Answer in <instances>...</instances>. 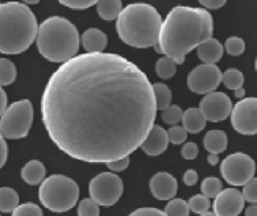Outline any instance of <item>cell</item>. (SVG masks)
Returning <instances> with one entry per match:
<instances>
[{"label":"cell","instance_id":"b9f144b4","mask_svg":"<svg viewBox=\"0 0 257 216\" xmlns=\"http://www.w3.org/2000/svg\"><path fill=\"white\" fill-rule=\"evenodd\" d=\"M225 0H199V4L204 6L206 8H210V10H218V8L225 6Z\"/></svg>","mask_w":257,"mask_h":216},{"label":"cell","instance_id":"60d3db41","mask_svg":"<svg viewBox=\"0 0 257 216\" xmlns=\"http://www.w3.org/2000/svg\"><path fill=\"white\" fill-rule=\"evenodd\" d=\"M183 182L187 186H194L198 182V173L194 169H189L183 174Z\"/></svg>","mask_w":257,"mask_h":216},{"label":"cell","instance_id":"7c38bea8","mask_svg":"<svg viewBox=\"0 0 257 216\" xmlns=\"http://www.w3.org/2000/svg\"><path fill=\"white\" fill-rule=\"evenodd\" d=\"M232 107V102L227 94L214 91L207 94L201 100L198 110L201 111L206 121L219 123L225 120L231 115Z\"/></svg>","mask_w":257,"mask_h":216},{"label":"cell","instance_id":"ac0fdd59","mask_svg":"<svg viewBox=\"0 0 257 216\" xmlns=\"http://www.w3.org/2000/svg\"><path fill=\"white\" fill-rule=\"evenodd\" d=\"M181 121L183 123V129L191 135H197L203 131L206 128V123H207L198 108H189V110L183 111Z\"/></svg>","mask_w":257,"mask_h":216},{"label":"cell","instance_id":"ee69618b","mask_svg":"<svg viewBox=\"0 0 257 216\" xmlns=\"http://www.w3.org/2000/svg\"><path fill=\"white\" fill-rule=\"evenodd\" d=\"M245 216H257V204L256 203H250L245 209Z\"/></svg>","mask_w":257,"mask_h":216},{"label":"cell","instance_id":"9c48e42d","mask_svg":"<svg viewBox=\"0 0 257 216\" xmlns=\"http://www.w3.org/2000/svg\"><path fill=\"white\" fill-rule=\"evenodd\" d=\"M256 163L245 153L236 152L225 157L220 163V173L225 182L232 186H244L254 175Z\"/></svg>","mask_w":257,"mask_h":216},{"label":"cell","instance_id":"7402d4cb","mask_svg":"<svg viewBox=\"0 0 257 216\" xmlns=\"http://www.w3.org/2000/svg\"><path fill=\"white\" fill-rule=\"evenodd\" d=\"M152 89H153V94H155L156 108L160 111L166 110L170 106L173 99L172 90L165 83H155V85H152Z\"/></svg>","mask_w":257,"mask_h":216},{"label":"cell","instance_id":"8992f818","mask_svg":"<svg viewBox=\"0 0 257 216\" xmlns=\"http://www.w3.org/2000/svg\"><path fill=\"white\" fill-rule=\"evenodd\" d=\"M39 198L41 204L52 212H67L77 204L79 186L66 175L53 174L41 182Z\"/></svg>","mask_w":257,"mask_h":216},{"label":"cell","instance_id":"5bb4252c","mask_svg":"<svg viewBox=\"0 0 257 216\" xmlns=\"http://www.w3.org/2000/svg\"><path fill=\"white\" fill-rule=\"evenodd\" d=\"M149 187L156 199L159 200H170L178 192V182L172 174L161 171L155 174L149 181Z\"/></svg>","mask_w":257,"mask_h":216},{"label":"cell","instance_id":"8d00e7d4","mask_svg":"<svg viewBox=\"0 0 257 216\" xmlns=\"http://www.w3.org/2000/svg\"><path fill=\"white\" fill-rule=\"evenodd\" d=\"M199 153V149H198V145L195 142H186L185 145L181 149V154L185 159H195Z\"/></svg>","mask_w":257,"mask_h":216},{"label":"cell","instance_id":"e0dca14e","mask_svg":"<svg viewBox=\"0 0 257 216\" xmlns=\"http://www.w3.org/2000/svg\"><path fill=\"white\" fill-rule=\"evenodd\" d=\"M223 52H224L223 45L214 37L208 39L197 48L198 57L206 65H215L218 61L222 60Z\"/></svg>","mask_w":257,"mask_h":216},{"label":"cell","instance_id":"f1b7e54d","mask_svg":"<svg viewBox=\"0 0 257 216\" xmlns=\"http://www.w3.org/2000/svg\"><path fill=\"white\" fill-rule=\"evenodd\" d=\"M189 204V209L193 211V212L198 213V215H201V213L207 212L208 209H210V199L206 198L204 195H194L191 196L190 200L187 202Z\"/></svg>","mask_w":257,"mask_h":216},{"label":"cell","instance_id":"ba28073f","mask_svg":"<svg viewBox=\"0 0 257 216\" xmlns=\"http://www.w3.org/2000/svg\"><path fill=\"white\" fill-rule=\"evenodd\" d=\"M123 181L121 178L115 173L98 174L90 181L88 184V192L90 198L98 205L103 207H111L121 198L123 195Z\"/></svg>","mask_w":257,"mask_h":216},{"label":"cell","instance_id":"5b68a950","mask_svg":"<svg viewBox=\"0 0 257 216\" xmlns=\"http://www.w3.org/2000/svg\"><path fill=\"white\" fill-rule=\"evenodd\" d=\"M36 43L44 58L54 64H65L77 56L79 33L70 20L52 16L39 25Z\"/></svg>","mask_w":257,"mask_h":216},{"label":"cell","instance_id":"7a4b0ae2","mask_svg":"<svg viewBox=\"0 0 257 216\" xmlns=\"http://www.w3.org/2000/svg\"><path fill=\"white\" fill-rule=\"evenodd\" d=\"M212 33L214 22L210 12L203 8L178 6L162 22L155 50L176 65H182L186 54L211 39Z\"/></svg>","mask_w":257,"mask_h":216},{"label":"cell","instance_id":"52a82bcc","mask_svg":"<svg viewBox=\"0 0 257 216\" xmlns=\"http://www.w3.org/2000/svg\"><path fill=\"white\" fill-rule=\"evenodd\" d=\"M33 123V106L31 100L12 103L0 116V135L8 140H19L28 136Z\"/></svg>","mask_w":257,"mask_h":216},{"label":"cell","instance_id":"4316f807","mask_svg":"<svg viewBox=\"0 0 257 216\" xmlns=\"http://www.w3.org/2000/svg\"><path fill=\"white\" fill-rule=\"evenodd\" d=\"M164 212L166 216H189L190 209L186 200L183 199H170V202L165 205Z\"/></svg>","mask_w":257,"mask_h":216},{"label":"cell","instance_id":"603a6c76","mask_svg":"<svg viewBox=\"0 0 257 216\" xmlns=\"http://www.w3.org/2000/svg\"><path fill=\"white\" fill-rule=\"evenodd\" d=\"M18 205V192L11 187H0V212H12Z\"/></svg>","mask_w":257,"mask_h":216},{"label":"cell","instance_id":"8fae6325","mask_svg":"<svg viewBox=\"0 0 257 216\" xmlns=\"http://www.w3.org/2000/svg\"><path fill=\"white\" fill-rule=\"evenodd\" d=\"M223 73L216 65H199L187 77V87L195 94H210L222 83Z\"/></svg>","mask_w":257,"mask_h":216},{"label":"cell","instance_id":"d4e9b609","mask_svg":"<svg viewBox=\"0 0 257 216\" xmlns=\"http://www.w3.org/2000/svg\"><path fill=\"white\" fill-rule=\"evenodd\" d=\"M222 82L224 86L229 90H237L243 87L244 83V75L243 73L237 69H228L225 70L222 75Z\"/></svg>","mask_w":257,"mask_h":216},{"label":"cell","instance_id":"ab89813d","mask_svg":"<svg viewBox=\"0 0 257 216\" xmlns=\"http://www.w3.org/2000/svg\"><path fill=\"white\" fill-rule=\"evenodd\" d=\"M8 158V145L6 142V138L0 135V169L6 165Z\"/></svg>","mask_w":257,"mask_h":216},{"label":"cell","instance_id":"4fadbf2b","mask_svg":"<svg viewBox=\"0 0 257 216\" xmlns=\"http://www.w3.org/2000/svg\"><path fill=\"white\" fill-rule=\"evenodd\" d=\"M243 195L236 188H224L215 196V216H239L244 209Z\"/></svg>","mask_w":257,"mask_h":216},{"label":"cell","instance_id":"484cf974","mask_svg":"<svg viewBox=\"0 0 257 216\" xmlns=\"http://www.w3.org/2000/svg\"><path fill=\"white\" fill-rule=\"evenodd\" d=\"M223 190L222 181L216 177H208L204 178L203 182L201 183V191L202 195L206 198H215L219 192Z\"/></svg>","mask_w":257,"mask_h":216},{"label":"cell","instance_id":"7bdbcfd3","mask_svg":"<svg viewBox=\"0 0 257 216\" xmlns=\"http://www.w3.org/2000/svg\"><path fill=\"white\" fill-rule=\"evenodd\" d=\"M7 104H8L7 92L4 91L3 87L0 86V116L4 114V111L7 110Z\"/></svg>","mask_w":257,"mask_h":216},{"label":"cell","instance_id":"1f68e13d","mask_svg":"<svg viewBox=\"0 0 257 216\" xmlns=\"http://www.w3.org/2000/svg\"><path fill=\"white\" fill-rule=\"evenodd\" d=\"M12 216H44L41 207L35 203H23L12 211Z\"/></svg>","mask_w":257,"mask_h":216},{"label":"cell","instance_id":"30bf717a","mask_svg":"<svg viewBox=\"0 0 257 216\" xmlns=\"http://www.w3.org/2000/svg\"><path fill=\"white\" fill-rule=\"evenodd\" d=\"M231 124L240 135L253 136L257 133V99L243 98L231 111Z\"/></svg>","mask_w":257,"mask_h":216},{"label":"cell","instance_id":"277c9868","mask_svg":"<svg viewBox=\"0 0 257 216\" xmlns=\"http://www.w3.org/2000/svg\"><path fill=\"white\" fill-rule=\"evenodd\" d=\"M116 32L124 44L145 49L157 44L162 19L153 6L134 3L125 6L116 19Z\"/></svg>","mask_w":257,"mask_h":216},{"label":"cell","instance_id":"cb8c5ba5","mask_svg":"<svg viewBox=\"0 0 257 216\" xmlns=\"http://www.w3.org/2000/svg\"><path fill=\"white\" fill-rule=\"evenodd\" d=\"M18 70L12 61L8 58H0V86H10L16 81Z\"/></svg>","mask_w":257,"mask_h":216},{"label":"cell","instance_id":"3957f363","mask_svg":"<svg viewBox=\"0 0 257 216\" xmlns=\"http://www.w3.org/2000/svg\"><path fill=\"white\" fill-rule=\"evenodd\" d=\"M37 19L28 6L19 2L0 4V53L20 54L37 36Z\"/></svg>","mask_w":257,"mask_h":216},{"label":"cell","instance_id":"e575fe53","mask_svg":"<svg viewBox=\"0 0 257 216\" xmlns=\"http://www.w3.org/2000/svg\"><path fill=\"white\" fill-rule=\"evenodd\" d=\"M243 199L249 203H256L257 200V179L252 178L243 186Z\"/></svg>","mask_w":257,"mask_h":216},{"label":"cell","instance_id":"f546056e","mask_svg":"<svg viewBox=\"0 0 257 216\" xmlns=\"http://www.w3.org/2000/svg\"><path fill=\"white\" fill-rule=\"evenodd\" d=\"M182 115L183 111L180 106H177V104H172L169 106L166 110L162 111V120L165 121L166 124L174 125L178 124L181 120H182Z\"/></svg>","mask_w":257,"mask_h":216},{"label":"cell","instance_id":"d590c367","mask_svg":"<svg viewBox=\"0 0 257 216\" xmlns=\"http://www.w3.org/2000/svg\"><path fill=\"white\" fill-rule=\"evenodd\" d=\"M60 3L73 10H86L95 6L96 0H60Z\"/></svg>","mask_w":257,"mask_h":216},{"label":"cell","instance_id":"2e32d148","mask_svg":"<svg viewBox=\"0 0 257 216\" xmlns=\"http://www.w3.org/2000/svg\"><path fill=\"white\" fill-rule=\"evenodd\" d=\"M79 44L87 50V53H103L108 44V39L100 29L90 28L79 36Z\"/></svg>","mask_w":257,"mask_h":216},{"label":"cell","instance_id":"7dc6e473","mask_svg":"<svg viewBox=\"0 0 257 216\" xmlns=\"http://www.w3.org/2000/svg\"><path fill=\"white\" fill-rule=\"evenodd\" d=\"M39 3V0H27V2H24V4L27 6V4H37Z\"/></svg>","mask_w":257,"mask_h":216},{"label":"cell","instance_id":"ffe728a7","mask_svg":"<svg viewBox=\"0 0 257 216\" xmlns=\"http://www.w3.org/2000/svg\"><path fill=\"white\" fill-rule=\"evenodd\" d=\"M203 144L206 150L212 154H219L223 153L227 149V135L225 132L220 131V129H212V131L207 132L203 138Z\"/></svg>","mask_w":257,"mask_h":216},{"label":"cell","instance_id":"9a60e30c","mask_svg":"<svg viewBox=\"0 0 257 216\" xmlns=\"http://www.w3.org/2000/svg\"><path fill=\"white\" fill-rule=\"evenodd\" d=\"M168 144L169 140L165 129L160 125H153L140 148L148 156H160L168 149Z\"/></svg>","mask_w":257,"mask_h":216},{"label":"cell","instance_id":"f6af8a7d","mask_svg":"<svg viewBox=\"0 0 257 216\" xmlns=\"http://www.w3.org/2000/svg\"><path fill=\"white\" fill-rule=\"evenodd\" d=\"M207 161L210 165H212V166H215L216 163L219 162V154H212V153H210L207 157Z\"/></svg>","mask_w":257,"mask_h":216},{"label":"cell","instance_id":"f907efd6","mask_svg":"<svg viewBox=\"0 0 257 216\" xmlns=\"http://www.w3.org/2000/svg\"><path fill=\"white\" fill-rule=\"evenodd\" d=\"M0 216H2V215H0Z\"/></svg>","mask_w":257,"mask_h":216},{"label":"cell","instance_id":"83f0119b","mask_svg":"<svg viewBox=\"0 0 257 216\" xmlns=\"http://www.w3.org/2000/svg\"><path fill=\"white\" fill-rule=\"evenodd\" d=\"M176 71L177 65L168 57L160 58L156 64V73L162 79H170L173 75L176 74Z\"/></svg>","mask_w":257,"mask_h":216},{"label":"cell","instance_id":"d6a6232c","mask_svg":"<svg viewBox=\"0 0 257 216\" xmlns=\"http://www.w3.org/2000/svg\"><path fill=\"white\" fill-rule=\"evenodd\" d=\"M99 205L91 198L82 199L78 204V216H99Z\"/></svg>","mask_w":257,"mask_h":216},{"label":"cell","instance_id":"836d02e7","mask_svg":"<svg viewBox=\"0 0 257 216\" xmlns=\"http://www.w3.org/2000/svg\"><path fill=\"white\" fill-rule=\"evenodd\" d=\"M166 133H168L169 142H172L174 145H180V144L186 141L187 138V132L183 129V127H180V125H173L169 131H166Z\"/></svg>","mask_w":257,"mask_h":216},{"label":"cell","instance_id":"6da1fadb","mask_svg":"<svg viewBox=\"0 0 257 216\" xmlns=\"http://www.w3.org/2000/svg\"><path fill=\"white\" fill-rule=\"evenodd\" d=\"M52 141L71 158L107 163L128 157L155 125V94L139 66L113 53L75 56L54 71L41 99Z\"/></svg>","mask_w":257,"mask_h":216},{"label":"cell","instance_id":"74e56055","mask_svg":"<svg viewBox=\"0 0 257 216\" xmlns=\"http://www.w3.org/2000/svg\"><path fill=\"white\" fill-rule=\"evenodd\" d=\"M128 216H166V213L159 208L144 207V208L135 209L134 212H131Z\"/></svg>","mask_w":257,"mask_h":216},{"label":"cell","instance_id":"44dd1931","mask_svg":"<svg viewBox=\"0 0 257 216\" xmlns=\"http://www.w3.org/2000/svg\"><path fill=\"white\" fill-rule=\"evenodd\" d=\"M123 10V3L120 0H99L96 2V11L103 20L112 22L119 18Z\"/></svg>","mask_w":257,"mask_h":216},{"label":"cell","instance_id":"681fc988","mask_svg":"<svg viewBox=\"0 0 257 216\" xmlns=\"http://www.w3.org/2000/svg\"><path fill=\"white\" fill-rule=\"evenodd\" d=\"M0 4H2V3H0Z\"/></svg>","mask_w":257,"mask_h":216},{"label":"cell","instance_id":"bcb514c9","mask_svg":"<svg viewBox=\"0 0 257 216\" xmlns=\"http://www.w3.org/2000/svg\"><path fill=\"white\" fill-rule=\"evenodd\" d=\"M244 95H245V90L243 87H240V89L235 90V96L236 98H239V99H243Z\"/></svg>","mask_w":257,"mask_h":216},{"label":"cell","instance_id":"c3c4849f","mask_svg":"<svg viewBox=\"0 0 257 216\" xmlns=\"http://www.w3.org/2000/svg\"><path fill=\"white\" fill-rule=\"evenodd\" d=\"M199 216H215L214 212H210V211H207V212H204V213H201Z\"/></svg>","mask_w":257,"mask_h":216},{"label":"cell","instance_id":"d6986e66","mask_svg":"<svg viewBox=\"0 0 257 216\" xmlns=\"http://www.w3.org/2000/svg\"><path fill=\"white\" fill-rule=\"evenodd\" d=\"M46 169L44 163L39 159H32L25 163V166L22 169V178L28 184H40L45 179Z\"/></svg>","mask_w":257,"mask_h":216},{"label":"cell","instance_id":"f35d334b","mask_svg":"<svg viewBox=\"0 0 257 216\" xmlns=\"http://www.w3.org/2000/svg\"><path fill=\"white\" fill-rule=\"evenodd\" d=\"M130 165V156L124 157V158L115 159V161H111V162H107V166H108L109 170H112L113 173H117V171L125 170Z\"/></svg>","mask_w":257,"mask_h":216},{"label":"cell","instance_id":"4dcf8cb0","mask_svg":"<svg viewBox=\"0 0 257 216\" xmlns=\"http://www.w3.org/2000/svg\"><path fill=\"white\" fill-rule=\"evenodd\" d=\"M223 49H225V52L229 54V56H233V57H237V56H241L245 50V43H244L243 39L240 37H229L225 41V45Z\"/></svg>","mask_w":257,"mask_h":216}]
</instances>
